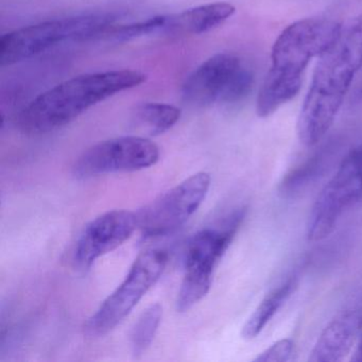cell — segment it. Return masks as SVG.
Wrapping results in <instances>:
<instances>
[{
  "instance_id": "obj_18",
  "label": "cell",
  "mask_w": 362,
  "mask_h": 362,
  "mask_svg": "<svg viewBox=\"0 0 362 362\" xmlns=\"http://www.w3.org/2000/svg\"><path fill=\"white\" fill-rule=\"evenodd\" d=\"M167 16H154L141 22L122 26H112L103 37H109L112 41L127 42L158 30H164L167 25Z\"/></svg>"
},
{
  "instance_id": "obj_9",
  "label": "cell",
  "mask_w": 362,
  "mask_h": 362,
  "mask_svg": "<svg viewBox=\"0 0 362 362\" xmlns=\"http://www.w3.org/2000/svg\"><path fill=\"white\" fill-rule=\"evenodd\" d=\"M211 182L209 173H194L146 205L136 214L144 236H165L184 226L206 198Z\"/></svg>"
},
{
  "instance_id": "obj_8",
  "label": "cell",
  "mask_w": 362,
  "mask_h": 362,
  "mask_svg": "<svg viewBox=\"0 0 362 362\" xmlns=\"http://www.w3.org/2000/svg\"><path fill=\"white\" fill-rule=\"evenodd\" d=\"M362 199V144L341 160L311 207L306 226L309 241L327 238L345 211Z\"/></svg>"
},
{
  "instance_id": "obj_6",
  "label": "cell",
  "mask_w": 362,
  "mask_h": 362,
  "mask_svg": "<svg viewBox=\"0 0 362 362\" xmlns=\"http://www.w3.org/2000/svg\"><path fill=\"white\" fill-rule=\"evenodd\" d=\"M168 262L166 252L160 249L143 252L133 262L126 279L107 296L84 326L86 336H105L122 323L139 300L156 285Z\"/></svg>"
},
{
  "instance_id": "obj_5",
  "label": "cell",
  "mask_w": 362,
  "mask_h": 362,
  "mask_svg": "<svg viewBox=\"0 0 362 362\" xmlns=\"http://www.w3.org/2000/svg\"><path fill=\"white\" fill-rule=\"evenodd\" d=\"M243 218L245 211L239 209L222 226L203 228L190 238L184 259L185 273L177 293V311L190 310L209 293L216 267L230 247Z\"/></svg>"
},
{
  "instance_id": "obj_12",
  "label": "cell",
  "mask_w": 362,
  "mask_h": 362,
  "mask_svg": "<svg viewBox=\"0 0 362 362\" xmlns=\"http://www.w3.org/2000/svg\"><path fill=\"white\" fill-rule=\"evenodd\" d=\"M362 332V300L341 310L324 328L308 360L311 362L342 361Z\"/></svg>"
},
{
  "instance_id": "obj_19",
  "label": "cell",
  "mask_w": 362,
  "mask_h": 362,
  "mask_svg": "<svg viewBox=\"0 0 362 362\" xmlns=\"http://www.w3.org/2000/svg\"><path fill=\"white\" fill-rule=\"evenodd\" d=\"M294 354V342L290 339H281L274 344L258 354L255 362H286L292 359Z\"/></svg>"
},
{
  "instance_id": "obj_7",
  "label": "cell",
  "mask_w": 362,
  "mask_h": 362,
  "mask_svg": "<svg viewBox=\"0 0 362 362\" xmlns=\"http://www.w3.org/2000/svg\"><path fill=\"white\" fill-rule=\"evenodd\" d=\"M253 84V75L240 59L222 52L207 59L192 71L183 84L182 96L194 107L235 105L250 94Z\"/></svg>"
},
{
  "instance_id": "obj_2",
  "label": "cell",
  "mask_w": 362,
  "mask_h": 362,
  "mask_svg": "<svg viewBox=\"0 0 362 362\" xmlns=\"http://www.w3.org/2000/svg\"><path fill=\"white\" fill-rule=\"evenodd\" d=\"M341 29L342 25L330 18H310L296 21L281 31L258 94L256 112L259 117H269L298 94L309 63L334 43Z\"/></svg>"
},
{
  "instance_id": "obj_11",
  "label": "cell",
  "mask_w": 362,
  "mask_h": 362,
  "mask_svg": "<svg viewBox=\"0 0 362 362\" xmlns=\"http://www.w3.org/2000/svg\"><path fill=\"white\" fill-rule=\"evenodd\" d=\"M139 228L137 215L132 211L115 209L97 217L86 226L76 245V266L88 270L99 258L126 243Z\"/></svg>"
},
{
  "instance_id": "obj_10",
  "label": "cell",
  "mask_w": 362,
  "mask_h": 362,
  "mask_svg": "<svg viewBox=\"0 0 362 362\" xmlns=\"http://www.w3.org/2000/svg\"><path fill=\"white\" fill-rule=\"evenodd\" d=\"M160 154V148L147 137H115L84 151L74 164L73 173L77 179H88L109 173H134L154 166Z\"/></svg>"
},
{
  "instance_id": "obj_4",
  "label": "cell",
  "mask_w": 362,
  "mask_h": 362,
  "mask_svg": "<svg viewBox=\"0 0 362 362\" xmlns=\"http://www.w3.org/2000/svg\"><path fill=\"white\" fill-rule=\"evenodd\" d=\"M114 23L111 14H88L23 27L1 37L0 64L10 66L23 62L64 42L103 37Z\"/></svg>"
},
{
  "instance_id": "obj_15",
  "label": "cell",
  "mask_w": 362,
  "mask_h": 362,
  "mask_svg": "<svg viewBox=\"0 0 362 362\" xmlns=\"http://www.w3.org/2000/svg\"><path fill=\"white\" fill-rule=\"evenodd\" d=\"M298 287V276L292 275L281 285L271 290L250 315L241 330V336L245 340L255 339L266 327L267 324L276 315L277 311L287 302L288 298Z\"/></svg>"
},
{
  "instance_id": "obj_17",
  "label": "cell",
  "mask_w": 362,
  "mask_h": 362,
  "mask_svg": "<svg viewBox=\"0 0 362 362\" xmlns=\"http://www.w3.org/2000/svg\"><path fill=\"white\" fill-rule=\"evenodd\" d=\"M162 317L163 307L158 303L150 305L139 315L130 334V344L133 355H141L149 349L158 332Z\"/></svg>"
},
{
  "instance_id": "obj_20",
  "label": "cell",
  "mask_w": 362,
  "mask_h": 362,
  "mask_svg": "<svg viewBox=\"0 0 362 362\" xmlns=\"http://www.w3.org/2000/svg\"><path fill=\"white\" fill-rule=\"evenodd\" d=\"M351 360L354 362H362V332L357 344H356V349L354 351Z\"/></svg>"
},
{
  "instance_id": "obj_13",
  "label": "cell",
  "mask_w": 362,
  "mask_h": 362,
  "mask_svg": "<svg viewBox=\"0 0 362 362\" xmlns=\"http://www.w3.org/2000/svg\"><path fill=\"white\" fill-rule=\"evenodd\" d=\"M236 9L228 3H211L186 10L168 18L165 30L188 35H203L223 25L234 16Z\"/></svg>"
},
{
  "instance_id": "obj_3",
  "label": "cell",
  "mask_w": 362,
  "mask_h": 362,
  "mask_svg": "<svg viewBox=\"0 0 362 362\" xmlns=\"http://www.w3.org/2000/svg\"><path fill=\"white\" fill-rule=\"evenodd\" d=\"M145 74L130 69L84 74L66 80L33 99L21 111L18 126L26 134L58 130L110 97L137 88Z\"/></svg>"
},
{
  "instance_id": "obj_16",
  "label": "cell",
  "mask_w": 362,
  "mask_h": 362,
  "mask_svg": "<svg viewBox=\"0 0 362 362\" xmlns=\"http://www.w3.org/2000/svg\"><path fill=\"white\" fill-rule=\"evenodd\" d=\"M181 118V110L175 105L160 103H144L132 111L133 128L147 136L164 134L177 124Z\"/></svg>"
},
{
  "instance_id": "obj_14",
  "label": "cell",
  "mask_w": 362,
  "mask_h": 362,
  "mask_svg": "<svg viewBox=\"0 0 362 362\" xmlns=\"http://www.w3.org/2000/svg\"><path fill=\"white\" fill-rule=\"evenodd\" d=\"M334 154H337L334 148L325 147L320 149L308 160L296 167L284 177L279 185V194L286 198H292L304 192L320 177H323L324 173L332 166Z\"/></svg>"
},
{
  "instance_id": "obj_1",
  "label": "cell",
  "mask_w": 362,
  "mask_h": 362,
  "mask_svg": "<svg viewBox=\"0 0 362 362\" xmlns=\"http://www.w3.org/2000/svg\"><path fill=\"white\" fill-rule=\"evenodd\" d=\"M298 115V141L313 147L334 124L354 78L362 66V14L342 25L334 43L320 57Z\"/></svg>"
}]
</instances>
